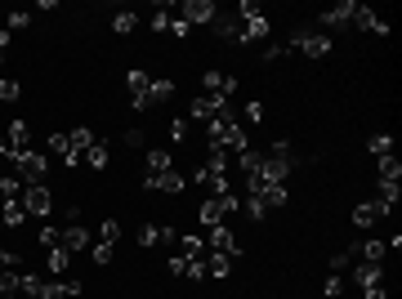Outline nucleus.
<instances>
[{"label":"nucleus","instance_id":"1","mask_svg":"<svg viewBox=\"0 0 402 299\" xmlns=\"http://www.w3.org/2000/svg\"><path fill=\"white\" fill-rule=\"evenodd\" d=\"M206 138H210V147H219V152H228V156H237V152H246V130H242V121L233 116V107L224 112V116H215V121H206Z\"/></svg>","mask_w":402,"mask_h":299},{"label":"nucleus","instance_id":"2","mask_svg":"<svg viewBox=\"0 0 402 299\" xmlns=\"http://www.w3.org/2000/svg\"><path fill=\"white\" fill-rule=\"evenodd\" d=\"M286 50H300L304 59H327V54H331V36L313 32V27H295V32L286 36Z\"/></svg>","mask_w":402,"mask_h":299},{"label":"nucleus","instance_id":"3","mask_svg":"<svg viewBox=\"0 0 402 299\" xmlns=\"http://www.w3.org/2000/svg\"><path fill=\"white\" fill-rule=\"evenodd\" d=\"M9 165H14V174H18V183H23V188H32V183H45V174H50V156H41L36 147L18 152Z\"/></svg>","mask_w":402,"mask_h":299},{"label":"nucleus","instance_id":"4","mask_svg":"<svg viewBox=\"0 0 402 299\" xmlns=\"http://www.w3.org/2000/svg\"><path fill=\"white\" fill-rule=\"evenodd\" d=\"M179 18H184L188 27H215V18H219V5L215 0H184V5H179Z\"/></svg>","mask_w":402,"mask_h":299},{"label":"nucleus","instance_id":"5","mask_svg":"<svg viewBox=\"0 0 402 299\" xmlns=\"http://www.w3.org/2000/svg\"><path fill=\"white\" fill-rule=\"evenodd\" d=\"M23 210H27V219H45V214L54 210L50 183H32V188H23Z\"/></svg>","mask_w":402,"mask_h":299},{"label":"nucleus","instance_id":"6","mask_svg":"<svg viewBox=\"0 0 402 299\" xmlns=\"http://www.w3.org/2000/svg\"><path fill=\"white\" fill-rule=\"evenodd\" d=\"M170 94H175V81L152 76L148 94H143V99H130V103H134V112H148V107H161V103H170Z\"/></svg>","mask_w":402,"mask_h":299},{"label":"nucleus","instance_id":"7","mask_svg":"<svg viewBox=\"0 0 402 299\" xmlns=\"http://www.w3.org/2000/svg\"><path fill=\"white\" fill-rule=\"evenodd\" d=\"M184 188H188V174H179V170L143 174V192H179V197H184Z\"/></svg>","mask_w":402,"mask_h":299},{"label":"nucleus","instance_id":"8","mask_svg":"<svg viewBox=\"0 0 402 299\" xmlns=\"http://www.w3.org/2000/svg\"><path fill=\"white\" fill-rule=\"evenodd\" d=\"M76 295H81V282H76V277H54V282L41 277V291L32 299H76Z\"/></svg>","mask_w":402,"mask_h":299},{"label":"nucleus","instance_id":"9","mask_svg":"<svg viewBox=\"0 0 402 299\" xmlns=\"http://www.w3.org/2000/svg\"><path fill=\"white\" fill-rule=\"evenodd\" d=\"M224 112H228V99H219V94H197L188 103V116H197V121H215Z\"/></svg>","mask_w":402,"mask_h":299},{"label":"nucleus","instance_id":"10","mask_svg":"<svg viewBox=\"0 0 402 299\" xmlns=\"http://www.w3.org/2000/svg\"><path fill=\"white\" fill-rule=\"evenodd\" d=\"M5 143H9V161H14L18 152L32 147V125H27V121H9V125H5Z\"/></svg>","mask_w":402,"mask_h":299},{"label":"nucleus","instance_id":"11","mask_svg":"<svg viewBox=\"0 0 402 299\" xmlns=\"http://www.w3.org/2000/svg\"><path fill=\"white\" fill-rule=\"evenodd\" d=\"M389 205L385 201H358L353 205V223H358V228H371V223H380V219H389Z\"/></svg>","mask_w":402,"mask_h":299},{"label":"nucleus","instance_id":"12","mask_svg":"<svg viewBox=\"0 0 402 299\" xmlns=\"http://www.w3.org/2000/svg\"><path fill=\"white\" fill-rule=\"evenodd\" d=\"M175 255H184V259H206L210 246H206V237H201V232H179Z\"/></svg>","mask_w":402,"mask_h":299},{"label":"nucleus","instance_id":"13","mask_svg":"<svg viewBox=\"0 0 402 299\" xmlns=\"http://www.w3.org/2000/svg\"><path fill=\"white\" fill-rule=\"evenodd\" d=\"M201 85H206V94H219V99H228L237 90V76H228V72H215L210 68L206 76H201Z\"/></svg>","mask_w":402,"mask_h":299},{"label":"nucleus","instance_id":"14","mask_svg":"<svg viewBox=\"0 0 402 299\" xmlns=\"http://www.w3.org/2000/svg\"><path fill=\"white\" fill-rule=\"evenodd\" d=\"M353 27H362V32H371V36H389V23H385V18H376V9H371V5H358Z\"/></svg>","mask_w":402,"mask_h":299},{"label":"nucleus","instance_id":"15","mask_svg":"<svg viewBox=\"0 0 402 299\" xmlns=\"http://www.w3.org/2000/svg\"><path fill=\"white\" fill-rule=\"evenodd\" d=\"M90 246H94L90 228H81V223H67V228H63V250H67V255H76V250H90Z\"/></svg>","mask_w":402,"mask_h":299},{"label":"nucleus","instance_id":"16","mask_svg":"<svg viewBox=\"0 0 402 299\" xmlns=\"http://www.w3.org/2000/svg\"><path fill=\"white\" fill-rule=\"evenodd\" d=\"M353 14H358V0H340L335 9L322 14V27H353Z\"/></svg>","mask_w":402,"mask_h":299},{"label":"nucleus","instance_id":"17","mask_svg":"<svg viewBox=\"0 0 402 299\" xmlns=\"http://www.w3.org/2000/svg\"><path fill=\"white\" fill-rule=\"evenodd\" d=\"M349 255H362V264H380V259L389 255V241H380V237H371V241H362V250L353 246Z\"/></svg>","mask_w":402,"mask_h":299},{"label":"nucleus","instance_id":"18","mask_svg":"<svg viewBox=\"0 0 402 299\" xmlns=\"http://www.w3.org/2000/svg\"><path fill=\"white\" fill-rule=\"evenodd\" d=\"M67 143H72V152H76V156H81V161H85V152H90V147L99 143V138H94V130H90V125H76L72 134H67Z\"/></svg>","mask_w":402,"mask_h":299},{"label":"nucleus","instance_id":"19","mask_svg":"<svg viewBox=\"0 0 402 299\" xmlns=\"http://www.w3.org/2000/svg\"><path fill=\"white\" fill-rule=\"evenodd\" d=\"M143 161H148V174H166V170H175V156H170L166 147H148V156H143Z\"/></svg>","mask_w":402,"mask_h":299},{"label":"nucleus","instance_id":"20","mask_svg":"<svg viewBox=\"0 0 402 299\" xmlns=\"http://www.w3.org/2000/svg\"><path fill=\"white\" fill-rule=\"evenodd\" d=\"M215 36H224V41H242V18H237V14H219L215 18Z\"/></svg>","mask_w":402,"mask_h":299},{"label":"nucleus","instance_id":"21","mask_svg":"<svg viewBox=\"0 0 402 299\" xmlns=\"http://www.w3.org/2000/svg\"><path fill=\"white\" fill-rule=\"evenodd\" d=\"M376 282H385V268L380 264H358L353 268V286H358V291L362 286H376Z\"/></svg>","mask_w":402,"mask_h":299},{"label":"nucleus","instance_id":"22","mask_svg":"<svg viewBox=\"0 0 402 299\" xmlns=\"http://www.w3.org/2000/svg\"><path fill=\"white\" fill-rule=\"evenodd\" d=\"M0 223H5V228H18V223H27L23 197H18V201H0Z\"/></svg>","mask_w":402,"mask_h":299},{"label":"nucleus","instance_id":"23","mask_svg":"<svg viewBox=\"0 0 402 299\" xmlns=\"http://www.w3.org/2000/svg\"><path fill=\"white\" fill-rule=\"evenodd\" d=\"M228 273H233V255L210 250V255H206V277H228Z\"/></svg>","mask_w":402,"mask_h":299},{"label":"nucleus","instance_id":"24","mask_svg":"<svg viewBox=\"0 0 402 299\" xmlns=\"http://www.w3.org/2000/svg\"><path fill=\"white\" fill-rule=\"evenodd\" d=\"M197 219L206 223V228H215V223H228V219H224V210H219V201H215V197H206V201L197 205Z\"/></svg>","mask_w":402,"mask_h":299},{"label":"nucleus","instance_id":"25","mask_svg":"<svg viewBox=\"0 0 402 299\" xmlns=\"http://www.w3.org/2000/svg\"><path fill=\"white\" fill-rule=\"evenodd\" d=\"M45 268H50L54 277H67V268H72V255H67L63 246H54V250H50V259H45Z\"/></svg>","mask_w":402,"mask_h":299},{"label":"nucleus","instance_id":"26","mask_svg":"<svg viewBox=\"0 0 402 299\" xmlns=\"http://www.w3.org/2000/svg\"><path fill=\"white\" fill-rule=\"evenodd\" d=\"M126 85H130V99H143V94H148V85H152V76L134 68V72H126Z\"/></svg>","mask_w":402,"mask_h":299},{"label":"nucleus","instance_id":"27","mask_svg":"<svg viewBox=\"0 0 402 299\" xmlns=\"http://www.w3.org/2000/svg\"><path fill=\"white\" fill-rule=\"evenodd\" d=\"M264 210H277V205H286V183H268V188L260 192Z\"/></svg>","mask_w":402,"mask_h":299},{"label":"nucleus","instance_id":"28","mask_svg":"<svg viewBox=\"0 0 402 299\" xmlns=\"http://www.w3.org/2000/svg\"><path fill=\"white\" fill-rule=\"evenodd\" d=\"M260 161H264V152H255V147L237 152V170H242V174H255V170H260Z\"/></svg>","mask_w":402,"mask_h":299},{"label":"nucleus","instance_id":"29","mask_svg":"<svg viewBox=\"0 0 402 299\" xmlns=\"http://www.w3.org/2000/svg\"><path fill=\"white\" fill-rule=\"evenodd\" d=\"M134 27H139V14H130V9H121V14L112 18V32H117V36H130Z\"/></svg>","mask_w":402,"mask_h":299},{"label":"nucleus","instance_id":"30","mask_svg":"<svg viewBox=\"0 0 402 299\" xmlns=\"http://www.w3.org/2000/svg\"><path fill=\"white\" fill-rule=\"evenodd\" d=\"M380 179H385V183L402 179V161H398V156H380Z\"/></svg>","mask_w":402,"mask_h":299},{"label":"nucleus","instance_id":"31","mask_svg":"<svg viewBox=\"0 0 402 299\" xmlns=\"http://www.w3.org/2000/svg\"><path fill=\"white\" fill-rule=\"evenodd\" d=\"M85 165H90V170H108V143H94L90 152H85Z\"/></svg>","mask_w":402,"mask_h":299},{"label":"nucleus","instance_id":"32","mask_svg":"<svg viewBox=\"0 0 402 299\" xmlns=\"http://www.w3.org/2000/svg\"><path fill=\"white\" fill-rule=\"evenodd\" d=\"M94 232H99V241H108V246H117V241H121V223L117 219H103Z\"/></svg>","mask_w":402,"mask_h":299},{"label":"nucleus","instance_id":"33","mask_svg":"<svg viewBox=\"0 0 402 299\" xmlns=\"http://www.w3.org/2000/svg\"><path fill=\"white\" fill-rule=\"evenodd\" d=\"M367 147H371V156H376V161H380V156H394V138H389V134H376Z\"/></svg>","mask_w":402,"mask_h":299},{"label":"nucleus","instance_id":"34","mask_svg":"<svg viewBox=\"0 0 402 299\" xmlns=\"http://www.w3.org/2000/svg\"><path fill=\"white\" fill-rule=\"evenodd\" d=\"M139 246L143 250H148V246H161V228H157V223H143V228H139Z\"/></svg>","mask_w":402,"mask_h":299},{"label":"nucleus","instance_id":"35","mask_svg":"<svg viewBox=\"0 0 402 299\" xmlns=\"http://www.w3.org/2000/svg\"><path fill=\"white\" fill-rule=\"evenodd\" d=\"M90 259H94L99 268H108V264H112V246H108V241H94V246H90Z\"/></svg>","mask_w":402,"mask_h":299},{"label":"nucleus","instance_id":"36","mask_svg":"<svg viewBox=\"0 0 402 299\" xmlns=\"http://www.w3.org/2000/svg\"><path fill=\"white\" fill-rule=\"evenodd\" d=\"M170 18H175V14H170L166 5H157V14L148 18V27H152V32H170Z\"/></svg>","mask_w":402,"mask_h":299},{"label":"nucleus","instance_id":"37","mask_svg":"<svg viewBox=\"0 0 402 299\" xmlns=\"http://www.w3.org/2000/svg\"><path fill=\"white\" fill-rule=\"evenodd\" d=\"M27 23H32V14H23V9H14V14H9V18H5V32H9V36H14V32H23V27H27Z\"/></svg>","mask_w":402,"mask_h":299},{"label":"nucleus","instance_id":"38","mask_svg":"<svg viewBox=\"0 0 402 299\" xmlns=\"http://www.w3.org/2000/svg\"><path fill=\"white\" fill-rule=\"evenodd\" d=\"M36 237H41V246H45V250L63 246V228H41V232H36Z\"/></svg>","mask_w":402,"mask_h":299},{"label":"nucleus","instance_id":"39","mask_svg":"<svg viewBox=\"0 0 402 299\" xmlns=\"http://www.w3.org/2000/svg\"><path fill=\"white\" fill-rule=\"evenodd\" d=\"M327 268H331V273H349V268H353V255H349V250H340V255L327 259Z\"/></svg>","mask_w":402,"mask_h":299},{"label":"nucleus","instance_id":"40","mask_svg":"<svg viewBox=\"0 0 402 299\" xmlns=\"http://www.w3.org/2000/svg\"><path fill=\"white\" fill-rule=\"evenodd\" d=\"M188 264H193V259H184V255H170V259H166L170 277H188Z\"/></svg>","mask_w":402,"mask_h":299},{"label":"nucleus","instance_id":"41","mask_svg":"<svg viewBox=\"0 0 402 299\" xmlns=\"http://www.w3.org/2000/svg\"><path fill=\"white\" fill-rule=\"evenodd\" d=\"M18 94H23V90H18V81H5V76H0V103H18Z\"/></svg>","mask_w":402,"mask_h":299},{"label":"nucleus","instance_id":"42","mask_svg":"<svg viewBox=\"0 0 402 299\" xmlns=\"http://www.w3.org/2000/svg\"><path fill=\"white\" fill-rule=\"evenodd\" d=\"M45 147H50L54 156H67V152H72V143H67V134H50V143H45Z\"/></svg>","mask_w":402,"mask_h":299},{"label":"nucleus","instance_id":"43","mask_svg":"<svg viewBox=\"0 0 402 299\" xmlns=\"http://www.w3.org/2000/svg\"><path fill=\"white\" fill-rule=\"evenodd\" d=\"M170 36H175V41H188V36H193V27H188L184 18H170Z\"/></svg>","mask_w":402,"mask_h":299},{"label":"nucleus","instance_id":"44","mask_svg":"<svg viewBox=\"0 0 402 299\" xmlns=\"http://www.w3.org/2000/svg\"><path fill=\"white\" fill-rule=\"evenodd\" d=\"M9 268H23L18 250H0V273H9Z\"/></svg>","mask_w":402,"mask_h":299},{"label":"nucleus","instance_id":"45","mask_svg":"<svg viewBox=\"0 0 402 299\" xmlns=\"http://www.w3.org/2000/svg\"><path fill=\"white\" fill-rule=\"evenodd\" d=\"M322 295H327V299L344 295V277H340V273H331V277H327V291H322Z\"/></svg>","mask_w":402,"mask_h":299},{"label":"nucleus","instance_id":"46","mask_svg":"<svg viewBox=\"0 0 402 299\" xmlns=\"http://www.w3.org/2000/svg\"><path fill=\"white\" fill-rule=\"evenodd\" d=\"M170 138H175V143H184V138H188V121H170Z\"/></svg>","mask_w":402,"mask_h":299},{"label":"nucleus","instance_id":"47","mask_svg":"<svg viewBox=\"0 0 402 299\" xmlns=\"http://www.w3.org/2000/svg\"><path fill=\"white\" fill-rule=\"evenodd\" d=\"M362 299H389L385 282H376V286H362Z\"/></svg>","mask_w":402,"mask_h":299},{"label":"nucleus","instance_id":"48","mask_svg":"<svg viewBox=\"0 0 402 299\" xmlns=\"http://www.w3.org/2000/svg\"><path fill=\"white\" fill-rule=\"evenodd\" d=\"M246 121H251V125H260V121H264V103H246Z\"/></svg>","mask_w":402,"mask_h":299},{"label":"nucleus","instance_id":"49","mask_svg":"<svg viewBox=\"0 0 402 299\" xmlns=\"http://www.w3.org/2000/svg\"><path fill=\"white\" fill-rule=\"evenodd\" d=\"M282 50H286V45H277V41H268V45H264V63H273V59H282Z\"/></svg>","mask_w":402,"mask_h":299},{"label":"nucleus","instance_id":"50","mask_svg":"<svg viewBox=\"0 0 402 299\" xmlns=\"http://www.w3.org/2000/svg\"><path fill=\"white\" fill-rule=\"evenodd\" d=\"M9 45H14V36L5 32V27H0V63H5V54H9Z\"/></svg>","mask_w":402,"mask_h":299},{"label":"nucleus","instance_id":"51","mask_svg":"<svg viewBox=\"0 0 402 299\" xmlns=\"http://www.w3.org/2000/svg\"><path fill=\"white\" fill-rule=\"evenodd\" d=\"M126 143L130 147H143V130H126Z\"/></svg>","mask_w":402,"mask_h":299},{"label":"nucleus","instance_id":"52","mask_svg":"<svg viewBox=\"0 0 402 299\" xmlns=\"http://www.w3.org/2000/svg\"><path fill=\"white\" fill-rule=\"evenodd\" d=\"M0 161H9V143H5V130H0Z\"/></svg>","mask_w":402,"mask_h":299},{"label":"nucleus","instance_id":"53","mask_svg":"<svg viewBox=\"0 0 402 299\" xmlns=\"http://www.w3.org/2000/svg\"><path fill=\"white\" fill-rule=\"evenodd\" d=\"M0 299H18V295H0Z\"/></svg>","mask_w":402,"mask_h":299},{"label":"nucleus","instance_id":"54","mask_svg":"<svg viewBox=\"0 0 402 299\" xmlns=\"http://www.w3.org/2000/svg\"><path fill=\"white\" fill-rule=\"evenodd\" d=\"M18 299H32V295H18Z\"/></svg>","mask_w":402,"mask_h":299},{"label":"nucleus","instance_id":"55","mask_svg":"<svg viewBox=\"0 0 402 299\" xmlns=\"http://www.w3.org/2000/svg\"><path fill=\"white\" fill-rule=\"evenodd\" d=\"M0 228H5V223H0Z\"/></svg>","mask_w":402,"mask_h":299}]
</instances>
